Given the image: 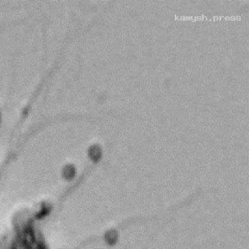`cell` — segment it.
Masks as SVG:
<instances>
[{
  "label": "cell",
  "mask_w": 249,
  "mask_h": 249,
  "mask_svg": "<svg viewBox=\"0 0 249 249\" xmlns=\"http://www.w3.org/2000/svg\"><path fill=\"white\" fill-rule=\"evenodd\" d=\"M118 238H119V234H118L117 231L114 230H109L106 232V236H105L106 243L110 246L116 244Z\"/></svg>",
  "instance_id": "6da1fadb"
},
{
  "label": "cell",
  "mask_w": 249,
  "mask_h": 249,
  "mask_svg": "<svg viewBox=\"0 0 249 249\" xmlns=\"http://www.w3.org/2000/svg\"><path fill=\"white\" fill-rule=\"evenodd\" d=\"M90 155H91V158L94 161H98L101 157V150L99 147L94 146L90 151Z\"/></svg>",
  "instance_id": "7a4b0ae2"
}]
</instances>
